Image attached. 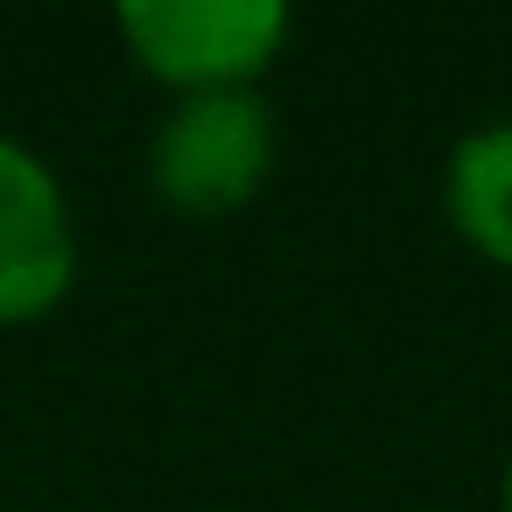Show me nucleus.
Listing matches in <instances>:
<instances>
[{
	"instance_id": "39448f33",
	"label": "nucleus",
	"mask_w": 512,
	"mask_h": 512,
	"mask_svg": "<svg viewBox=\"0 0 512 512\" xmlns=\"http://www.w3.org/2000/svg\"><path fill=\"white\" fill-rule=\"evenodd\" d=\"M498 505L512 512V463H505V484H498Z\"/></svg>"
},
{
	"instance_id": "f03ea898",
	"label": "nucleus",
	"mask_w": 512,
	"mask_h": 512,
	"mask_svg": "<svg viewBox=\"0 0 512 512\" xmlns=\"http://www.w3.org/2000/svg\"><path fill=\"white\" fill-rule=\"evenodd\" d=\"M274 169V106L260 85L246 92H190L155 120L148 141V183L183 218H225L246 197H260Z\"/></svg>"
},
{
	"instance_id": "f257e3e1",
	"label": "nucleus",
	"mask_w": 512,
	"mask_h": 512,
	"mask_svg": "<svg viewBox=\"0 0 512 512\" xmlns=\"http://www.w3.org/2000/svg\"><path fill=\"white\" fill-rule=\"evenodd\" d=\"M113 22H120L127 57L176 99L246 92L288 43L281 0H127Z\"/></svg>"
},
{
	"instance_id": "20e7f679",
	"label": "nucleus",
	"mask_w": 512,
	"mask_h": 512,
	"mask_svg": "<svg viewBox=\"0 0 512 512\" xmlns=\"http://www.w3.org/2000/svg\"><path fill=\"white\" fill-rule=\"evenodd\" d=\"M442 204H449V225L512 267V120H491V127H470L456 148H449V169H442Z\"/></svg>"
},
{
	"instance_id": "7ed1b4c3",
	"label": "nucleus",
	"mask_w": 512,
	"mask_h": 512,
	"mask_svg": "<svg viewBox=\"0 0 512 512\" xmlns=\"http://www.w3.org/2000/svg\"><path fill=\"white\" fill-rule=\"evenodd\" d=\"M78 281V218L57 169L0 134V330L50 316Z\"/></svg>"
}]
</instances>
